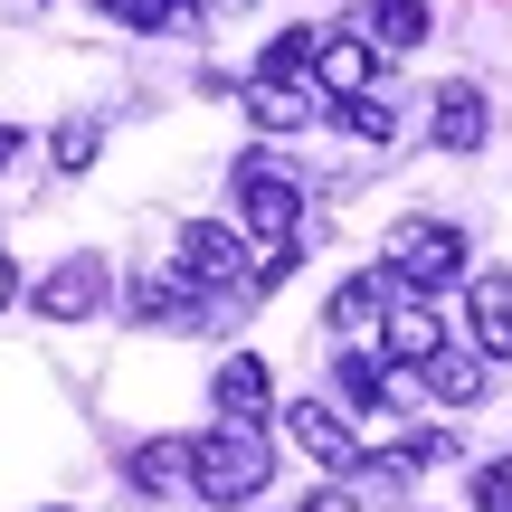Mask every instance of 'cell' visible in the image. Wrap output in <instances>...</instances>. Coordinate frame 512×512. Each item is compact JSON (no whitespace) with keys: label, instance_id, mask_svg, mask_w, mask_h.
<instances>
[{"label":"cell","instance_id":"cell-1","mask_svg":"<svg viewBox=\"0 0 512 512\" xmlns=\"http://www.w3.org/2000/svg\"><path fill=\"white\" fill-rule=\"evenodd\" d=\"M275 484V446H266V427H238V418H219L200 437V465H190V494L200 503H219V512H238L256 503Z\"/></svg>","mask_w":512,"mask_h":512},{"label":"cell","instance_id":"cell-2","mask_svg":"<svg viewBox=\"0 0 512 512\" xmlns=\"http://www.w3.org/2000/svg\"><path fill=\"white\" fill-rule=\"evenodd\" d=\"M228 190H238V228H247V238L285 247L294 228H304V181H294L275 152H247V162L228 171Z\"/></svg>","mask_w":512,"mask_h":512},{"label":"cell","instance_id":"cell-3","mask_svg":"<svg viewBox=\"0 0 512 512\" xmlns=\"http://www.w3.org/2000/svg\"><path fill=\"white\" fill-rule=\"evenodd\" d=\"M380 266L399 275L408 294L475 285V275H465V228H446V219H399V228H389V247H380Z\"/></svg>","mask_w":512,"mask_h":512},{"label":"cell","instance_id":"cell-4","mask_svg":"<svg viewBox=\"0 0 512 512\" xmlns=\"http://www.w3.org/2000/svg\"><path fill=\"white\" fill-rule=\"evenodd\" d=\"M399 275L389 266H361V275H342L332 285V304H323V332H342V342H380L389 332V304H399Z\"/></svg>","mask_w":512,"mask_h":512},{"label":"cell","instance_id":"cell-5","mask_svg":"<svg viewBox=\"0 0 512 512\" xmlns=\"http://www.w3.org/2000/svg\"><path fill=\"white\" fill-rule=\"evenodd\" d=\"M181 275H190L200 294H228V285L247 275V238H238L228 219H181Z\"/></svg>","mask_w":512,"mask_h":512},{"label":"cell","instance_id":"cell-6","mask_svg":"<svg viewBox=\"0 0 512 512\" xmlns=\"http://www.w3.org/2000/svg\"><path fill=\"white\" fill-rule=\"evenodd\" d=\"M105 304H114L105 256H57V275L38 285V313H48V323H95Z\"/></svg>","mask_w":512,"mask_h":512},{"label":"cell","instance_id":"cell-7","mask_svg":"<svg viewBox=\"0 0 512 512\" xmlns=\"http://www.w3.org/2000/svg\"><path fill=\"white\" fill-rule=\"evenodd\" d=\"M380 38H370V29H332L323 38V57H313V86H323L332 95V105H351V95H370V86H380Z\"/></svg>","mask_w":512,"mask_h":512},{"label":"cell","instance_id":"cell-8","mask_svg":"<svg viewBox=\"0 0 512 512\" xmlns=\"http://www.w3.org/2000/svg\"><path fill=\"white\" fill-rule=\"evenodd\" d=\"M285 437L304 446V456L323 465V475H361V437H351V427L332 418L323 399H294V408H285Z\"/></svg>","mask_w":512,"mask_h":512},{"label":"cell","instance_id":"cell-9","mask_svg":"<svg viewBox=\"0 0 512 512\" xmlns=\"http://www.w3.org/2000/svg\"><path fill=\"white\" fill-rule=\"evenodd\" d=\"M465 332H475L484 361H512V266H484L465 285Z\"/></svg>","mask_w":512,"mask_h":512},{"label":"cell","instance_id":"cell-10","mask_svg":"<svg viewBox=\"0 0 512 512\" xmlns=\"http://www.w3.org/2000/svg\"><path fill=\"white\" fill-rule=\"evenodd\" d=\"M124 313H133V332H181L190 313H200V285H190L181 266H152V275H133V294H124Z\"/></svg>","mask_w":512,"mask_h":512},{"label":"cell","instance_id":"cell-11","mask_svg":"<svg viewBox=\"0 0 512 512\" xmlns=\"http://www.w3.org/2000/svg\"><path fill=\"white\" fill-rule=\"evenodd\" d=\"M437 351H446V323L427 313V294H399L389 304V332H380V361L389 370H427Z\"/></svg>","mask_w":512,"mask_h":512},{"label":"cell","instance_id":"cell-12","mask_svg":"<svg viewBox=\"0 0 512 512\" xmlns=\"http://www.w3.org/2000/svg\"><path fill=\"white\" fill-rule=\"evenodd\" d=\"M238 105H247V124H256V133H304L313 114L332 105V95H313V86H275V76H247Z\"/></svg>","mask_w":512,"mask_h":512},{"label":"cell","instance_id":"cell-13","mask_svg":"<svg viewBox=\"0 0 512 512\" xmlns=\"http://www.w3.org/2000/svg\"><path fill=\"white\" fill-rule=\"evenodd\" d=\"M427 133H437V152H484V133H494L484 86H465V76H456V86H437V124H427Z\"/></svg>","mask_w":512,"mask_h":512},{"label":"cell","instance_id":"cell-14","mask_svg":"<svg viewBox=\"0 0 512 512\" xmlns=\"http://www.w3.org/2000/svg\"><path fill=\"white\" fill-rule=\"evenodd\" d=\"M190 465H200V437H143L124 456V475H133V494H181Z\"/></svg>","mask_w":512,"mask_h":512},{"label":"cell","instance_id":"cell-15","mask_svg":"<svg viewBox=\"0 0 512 512\" xmlns=\"http://www.w3.org/2000/svg\"><path fill=\"white\" fill-rule=\"evenodd\" d=\"M209 399H219V418H238V427H266V399H275V380H266V361H256V351H238V361H219Z\"/></svg>","mask_w":512,"mask_h":512},{"label":"cell","instance_id":"cell-16","mask_svg":"<svg viewBox=\"0 0 512 512\" xmlns=\"http://www.w3.org/2000/svg\"><path fill=\"white\" fill-rule=\"evenodd\" d=\"M484 370H494V361H484L475 342H446L418 380H427V399H437V408H475V399H484Z\"/></svg>","mask_w":512,"mask_h":512},{"label":"cell","instance_id":"cell-17","mask_svg":"<svg viewBox=\"0 0 512 512\" xmlns=\"http://www.w3.org/2000/svg\"><path fill=\"white\" fill-rule=\"evenodd\" d=\"M361 29L389 57H408V48H427V0H361Z\"/></svg>","mask_w":512,"mask_h":512},{"label":"cell","instance_id":"cell-18","mask_svg":"<svg viewBox=\"0 0 512 512\" xmlns=\"http://www.w3.org/2000/svg\"><path fill=\"white\" fill-rule=\"evenodd\" d=\"M313 57H323V29H285V38H266L256 76H275V86H313ZM313 95H323V86H313Z\"/></svg>","mask_w":512,"mask_h":512},{"label":"cell","instance_id":"cell-19","mask_svg":"<svg viewBox=\"0 0 512 512\" xmlns=\"http://www.w3.org/2000/svg\"><path fill=\"white\" fill-rule=\"evenodd\" d=\"M332 389H342L351 408H389V361L361 342H342V361H332Z\"/></svg>","mask_w":512,"mask_h":512},{"label":"cell","instance_id":"cell-20","mask_svg":"<svg viewBox=\"0 0 512 512\" xmlns=\"http://www.w3.org/2000/svg\"><path fill=\"white\" fill-rule=\"evenodd\" d=\"M332 114H342V133H351V143H399V105H389L380 86H370V95H351V105H332Z\"/></svg>","mask_w":512,"mask_h":512},{"label":"cell","instance_id":"cell-21","mask_svg":"<svg viewBox=\"0 0 512 512\" xmlns=\"http://www.w3.org/2000/svg\"><path fill=\"white\" fill-rule=\"evenodd\" d=\"M48 152H57V171H67V181H76V171H95V152H105V124H95V114H67Z\"/></svg>","mask_w":512,"mask_h":512},{"label":"cell","instance_id":"cell-22","mask_svg":"<svg viewBox=\"0 0 512 512\" xmlns=\"http://www.w3.org/2000/svg\"><path fill=\"white\" fill-rule=\"evenodd\" d=\"M304 512H361V503H351V484H313Z\"/></svg>","mask_w":512,"mask_h":512},{"label":"cell","instance_id":"cell-23","mask_svg":"<svg viewBox=\"0 0 512 512\" xmlns=\"http://www.w3.org/2000/svg\"><path fill=\"white\" fill-rule=\"evenodd\" d=\"M10 304H19V256L0 247V313H10Z\"/></svg>","mask_w":512,"mask_h":512},{"label":"cell","instance_id":"cell-24","mask_svg":"<svg viewBox=\"0 0 512 512\" xmlns=\"http://www.w3.org/2000/svg\"><path fill=\"white\" fill-rule=\"evenodd\" d=\"M19 162V124H0V171H10Z\"/></svg>","mask_w":512,"mask_h":512},{"label":"cell","instance_id":"cell-25","mask_svg":"<svg viewBox=\"0 0 512 512\" xmlns=\"http://www.w3.org/2000/svg\"><path fill=\"white\" fill-rule=\"evenodd\" d=\"M48 512H57V503H48Z\"/></svg>","mask_w":512,"mask_h":512}]
</instances>
